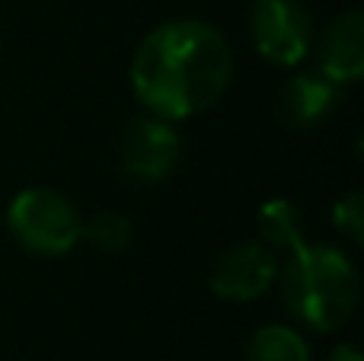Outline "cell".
<instances>
[{"label":"cell","mask_w":364,"mask_h":361,"mask_svg":"<svg viewBox=\"0 0 364 361\" xmlns=\"http://www.w3.org/2000/svg\"><path fill=\"white\" fill-rule=\"evenodd\" d=\"M339 102H342V87L316 70V74H297L288 83H282L275 112L284 128L304 131V128H314L323 119H329Z\"/></svg>","instance_id":"cell-7"},{"label":"cell","mask_w":364,"mask_h":361,"mask_svg":"<svg viewBox=\"0 0 364 361\" xmlns=\"http://www.w3.org/2000/svg\"><path fill=\"white\" fill-rule=\"evenodd\" d=\"M10 230L29 253L64 256L83 240V217L64 192L48 185L23 189L6 211Z\"/></svg>","instance_id":"cell-3"},{"label":"cell","mask_w":364,"mask_h":361,"mask_svg":"<svg viewBox=\"0 0 364 361\" xmlns=\"http://www.w3.org/2000/svg\"><path fill=\"white\" fill-rule=\"evenodd\" d=\"M259 230H262V240L272 249H282V253H294L307 243L304 237V215L294 202L288 198H272L259 208Z\"/></svg>","instance_id":"cell-9"},{"label":"cell","mask_w":364,"mask_h":361,"mask_svg":"<svg viewBox=\"0 0 364 361\" xmlns=\"http://www.w3.org/2000/svg\"><path fill=\"white\" fill-rule=\"evenodd\" d=\"M83 237L106 253H122L134 240V224L122 211H100L90 224H83Z\"/></svg>","instance_id":"cell-11"},{"label":"cell","mask_w":364,"mask_h":361,"mask_svg":"<svg viewBox=\"0 0 364 361\" xmlns=\"http://www.w3.org/2000/svg\"><path fill=\"white\" fill-rule=\"evenodd\" d=\"M278 275L291 317L314 333L346 326L358 307V272L339 247L304 243L288 253V266L278 269Z\"/></svg>","instance_id":"cell-2"},{"label":"cell","mask_w":364,"mask_h":361,"mask_svg":"<svg viewBox=\"0 0 364 361\" xmlns=\"http://www.w3.org/2000/svg\"><path fill=\"white\" fill-rule=\"evenodd\" d=\"M256 51L278 68H294L314 48V16L301 0H256L250 10Z\"/></svg>","instance_id":"cell-4"},{"label":"cell","mask_w":364,"mask_h":361,"mask_svg":"<svg viewBox=\"0 0 364 361\" xmlns=\"http://www.w3.org/2000/svg\"><path fill=\"white\" fill-rule=\"evenodd\" d=\"M233 55L205 19H170L144 36L132 61V90L151 115L182 122L227 93Z\"/></svg>","instance_id":"cell-1"},{"label":"cell","mask_w":364,"mask_h":361,"mask_svg":"<svg viewBox=\"0 0 364 361\" xmlns=\"http://www.w3.org/2000/svg\"><path fill=\"white\" fill-rule=\"evenodd\" d=\"M316 68L333 83H355L364 74V13L348 10L329 23L316 48Z\"/></svg>","instance_id":"cell-8"},{"label":"cell","mask_w":364,"mask_h":361,"mask_svg":"<svg viewBox=\"0 0 364 361\" xmlns=\"http://www.w3.org/2000/svg\"><path fill=\"white\" fill-rule=\"evenodd\" d=\"M246 361H314L307 339L282 323H269L252 333L246 345Z\"/></svg>","instance_id":"cell-10"},{"label":"cell","mask_w":364,"mask_h":361,"mask_svg":"<svg viewBox=\"0 0 364 361\" xmlns=\"http://www.w3.org/2000/svg\"><path fill=\"white\" fill-rule=\"evenodd\" d=\"M278 279V259L275 249L262 240L237 243L224 249L214 262L208 285L224 301H256L265 294Z\"/></svg>","instance_id":"cell-6"},{"label":"cell","mask_w":364,"mask_h":361,"mask_svg":"<svg viewBox=\"0 0 364 361\" xmlns=\"http://www.w3.org/2000/svg\"><path fill=\"white\" fill-rule=\"evenodd\" d=\"M329 361H364V358H361V352L355 349V345H336Z\"/></svg>","instance_id":"cell-13"},{"label":"cell","mask_w":364,"mask_h":361,"mask_svg":"<svg viewBox=\"0 0 364 361\" xmlns=\"http://www.w3.org/2000/svg\"><path fill=\"white\" fill-rule=\"evenodd\" d=\"M122 170L141 183H164L179 163L182 141L173 122L157 115H141L128 122L122 134Z\"/></svg>","instance_id":"cell-5"},{"label":"cell","mask_w":364,"mask_h":361,"mask_svg":"<svg viewBox=\"0 0 364 361\" xmlns=\"http://www.w3.org/2000/svg\"><path fill=\"white\" fill-rule=\"evenodd\" d=\"M333 224L348 237L352 243L364 240V195L361 189H352L333 205Z\"/></svg>","instance_id":"cell-12"}]
</instances>
